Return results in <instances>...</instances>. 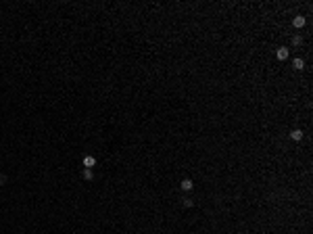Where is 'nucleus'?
<instances>
[{"label": "nucleus", "mask_w": 313, "mask_h": 234, "mask_svg": "<svg viewBox=\"0 0 313 234\" xmlns=\"http://www.w3.org/2000/svg\"><path fill=\"white\" fill-rule=\"evenodd\" d=\"M84 178H86V180H92V170L84 167Z\"/></svg>", "instance_id": "423d86ee"}, {"label": "nucleus", "mask_w": 313, "mask_h": 234, "mask_svg": "<svg viewBox=\"0 0 313 234\" xmlns=\"http://www.w3.org/2000/svg\"><path fill=\"white\" fill-rule=\"evenodd\" d=\"M278 58H280V61L288 58V48H284V46H282V48H278Z\"/></svg>", "instance_id": "7ed1b4c3"}, {"label": "nucleus", "mask_w": 313, "mask_h": 234, "mask_svg": "<svg viewBox=\"0 0 313 234\" xmlns=\"http://www.w3.org/2000/svg\"><path fill=\"white\" fill-rule=\"evenodd\" d=\"M94 165H96V159H94V157H90V155H88V157H84V167L92 170Z\"/></svg>", "instance_id": "f257e3e1"}, {"label": "nucleus", "mask_w": 313, "mask_h": 234, "mask_svg": "<svg viewBox=\"0 0 313 234\" xmlns=\"http://www.w3.org/2000/svg\"><path fill=\"white\" fill-rule=\"evenodd\" d=\"M290 138H292V140H303V132L301 130H292V132H290Z\"/></svg>", "instance_id": "f03ea898"}, {"label": "nucleus", "mask_w": 313, "mask_h": 234, "mask_svg": "<svg viewBox=\"0 0 313 234\" xmlns=\"http://www.w3.org/2000/svg\"><path fill=\"white\" fill-rule=\"evenodd\" d=\"M192 188V180H184L182 182V190H190Z\"/></svg>", "instance_id": "39448f33"}, {"label": "nucleus", "mask_w": 313, "mask_h": 234, "mask_svg": "<svg viewBox=\"0 0 313 234\" xmlns=\"http://www.w3.org/2000/svg\"><path fill=\"white\" fill-rule=\"evenodd\" d=\"M303 58H294V69H303Z\"/></svg>", "instance_id": "0eeeda50"}, {"label": "nucleus", "mask_w": 313, "mask_h": 234, "mask_svg": "<svg viewBox=\"0 0 313 234\" xmlns=\"http://www.w3.org/2000/svg\"><path fill=\"white\" fill-rule=\"evenodd\" d=\"M305 25V17H294V27H303Z\"/></svg>", "instance_id": "20e7f679"}, {"label": "nucleus", "mask_w": 313, "mask_h": 234, "mask_svg": "<svg viewBox=\"0 0 313 234\" xmlns=\"http://www.w3.org/2000/svg\"><path fill=\"white\" fill-rule=\"evenodd\" d=\"M2 182H4V178H0V184H2Z\"/></svg>", "instance_id": "6e6552de"}]
</instances>
